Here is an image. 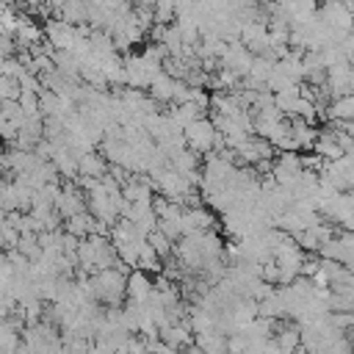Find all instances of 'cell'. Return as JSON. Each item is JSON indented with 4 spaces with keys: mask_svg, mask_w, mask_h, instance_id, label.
<instances>
[{
    "mask_svg": "<svg viewBox=\"0 0 354 354\" xmlns=\"http://www.w3.org/2000/svg\"><path fill=\"white\" fill-rule=\"evenodd\" d=\"M194 152H210L213 149V141H216V127L207 122V119H194L185 124V136H183Z\"/></svg>",
    "mask_w": 354,
    "mask_h": 354,
    "instance_id": "cell-1",
    "label": "cell"
}]
</instances>
